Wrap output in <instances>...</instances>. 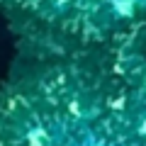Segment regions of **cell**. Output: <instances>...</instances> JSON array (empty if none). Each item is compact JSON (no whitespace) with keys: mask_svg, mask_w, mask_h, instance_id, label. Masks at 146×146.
Returning <instances> with one entry per match:
<instances>
[{"mask_svg":"<svg viewBox=\"0 0 146 146\" xmlns=\"http://www.w3.org/2000/svg\"><path fill=\"white\" fill-rule=\"evenodd\" d=\"M115 7L122 12V15H129L131 12V0H115Z\"/></svg>","mask_w":146,"mask_h":146,"instance_id":"6da1fadb","label":"cell"},{"mask_svg":"<svg viewBox=\"0 0 146 146\" xmlns=\"http://www.w3.org/2000/svg\"><path fill=\"white\" fill-rule=\"evenodd\" d=\"M141 131H144V134H146V124H144V127H141Z\"/></svg>","mask_w":146,"mask_h":146,"instance_id":"7a4b0ae2","label":"cell"},{"mask_svg":"<svg viewBox=\"0 0 146 146\" xmlns=\"http://www.w3.org/2000/svg\"><path fill=\"white\" fill-rule=\"evenodd\" d=\"M95 146H100V144H95Z\"/></svg>","mask_w":146,"mask_h":146,"instance_id":"3957f363","label":"cell"}]
</instances>
